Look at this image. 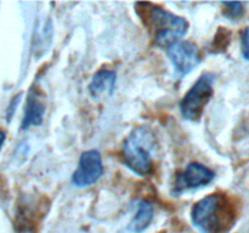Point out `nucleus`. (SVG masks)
I'll return each mask as SVG.
<instances>
[{
	"label": "nucleus",
	"instance_id": "0eeeda50",
	"mask_svg": "<svg viewBox=\"0 0 249 233\" xmlns=\"http://www.w3.org/2000/svg\"><path fill=\"white\" fill-rule=\"evenodd\" d=\"M215 177V172L201 163H190L184 171L177 175L173 193L180 194L189 189L208 186Z\"/></svg>",
	"mask_w": 249,
	"mask_h": 233
},
{
	"label": "nucleus",
	"instance_id": "39448f33",
	"mask_svg": "<svg viewBox=\"0 0 249 233\" xmlns=\"http://www.w3.org/2000/svg\"><path fill=\"white\" fill-rule=\"evenodd\" d=\"M168 58L179 75L191 73L201 63L202 55L198 46L192 41L180 40L167 49Z\"/></svg>",
	"mask_w": 249,
	"mask_h": 233
},
{
	"label": "nucleus",
	"instance_id": "f257e3e1",
	"mask_svg": "<svg viewBox=\"0 0 249 233\" xmlns=\"http://www.w3.org/2000/svg\"><path fill=\"white\" fill-rule=\"evenodd\" d=\"M191 220L202 233H226L235 223V205L228 194L215 192L195 204Z\"/></svg>",
	"mask_w": 249,
	"mask_h": 233
},
{
	"label": "nucleus",
	"instance_id": "2eb2a0df",
	"mask_svg": "<svg viewBox=\"0 0 249 233\" xmlns=\"http://www.w3.org/2000/svg\"><path fill=\"white\" fill-rule=\"evenodd\" d=\"M5 140H6V135H5L4 131L0 130V150H1L2 146H4V142Z\"/></svg>",
	"mask_w": 249,
	"mask_h": 233
},
{
	"label": "nucleus",
	"instance_id": "f8f14e48",
	"mask_svg": "<svg viewBox=\"0 0 249 233\" xmlns=\"http://www.w3.org/2000/svg\"><path fill=\"white\" fill-rule=\"evenodd\" d=\"M231 39V33L229 31H226L225 28H219L218 33H216L215 38H214L213 44H212V51L214 53L223 52L226 50V48L229 46Z\"/></svg>",
	"mask_w": 249,
	"mask_h": 233
},
{
	"label": "nucleus",
	"instance_id": "6e6552de",
	"mask_svg": "<svg viewBox=\"0 0 249 233\" xmlns=\"http://www.w3.org/2000/svg\"><path fill=\"white\" fill-rule=\"evenodd\" d=\"M45 109V104L41 101L39 92L34 89L29 90L28 96H27L23 118H22L21 121L22 130H27L31 126L40 125L43 123Z\"/></svg>",
	"mask_w": 249,
	"mask_h": 233
},
{
	"label": "nucleus",
	"instance_id": "9d476101",
	"mask_svg": "<svg viewBox=\"0 0 249 233\" xmlns=\"http://www.w3.org/2000/svg\"><path fill=\"white\" fill-rule=\"evenodd\" d=\"M153 205L146 199H139L136 200V213L129 225V230L133 233H142L147 230L153 220Z\"/></svg>",
	"mask_w": 249,
	"mask_h": 233
},
{
	"label": "nucleus",
	"instance_id": "4468645a",
	"mask_svg": "<svg viewBox=\"0 0 249 233\" xmlns=\"http://www.w3.org/2000/svg\"><path fill=\"white\" fill-rule=\"evenodd\" d=\"M21 97H22V94L19 92L18 95H16V96L12 97V100L10 101L9 103V107H7V111H6V120L10 121L12 119V116H15V112H16L17 109V106L19 104V101H21Z\"/></svg>",
	"mask_w": 249,
	"mask_h": 233
},
{
	"label": "nucleus",
	"instance_id": "20e7f679",
	"mask_svg": "<svg viewBox=\"0 0 249 233\" xmlns=\"http://www.w3.org/2000/svg\"><path fill=\"white\" fill-rule=\"evenodd\" d=\"M215 75L203 73L180 101V113L185 120L198 121L214 92Z\"/></svg>",
	"mask_w": 249,
	"mask_h": 233
},
{
	"label": "nucleus",
	"instance_id": "f03ea898",
	"mask_svg": "<svg viewBox=\"0 0 249 233\" xmlns=\"http://www.w3.org/2000/svg\"><path fill=\"white\" fill-rule=\"evenodd\" d=\"M136 10L142 22L152 34L153 43L167 50L187 33L189 23L184 17L150 2H138Z\"/></svg>",
	"mask_w": 249,
	"mask_h": 233
},
{
	"label": "nucleus",
	"instance_id": "1a4fd4ad",
	"mask_svg": "<svg viewBox=\"0 0 249 233\" xmlns=\"http://www.w3.org/2000/svg\"><path fill=\"white\" fill-rule=\"evenodd\" d=\"M117 74L111 69H100L92 77L88 90L91 97L94 99H102V97L111 96L116 86Z\"/></svg>",
	"mask_w": 249,
	"mask_h": 233
},
{
	"label": "nucleus",
	"instance_id": "7ed1b4c3",
	"mask_svg": "<svg viewBox=\"0 0 249 233\" xmlns=\"http://www.w3.org/2000/svg\"><path fill=\"white\" fill-rule=\"evenodd\" d=\"M156 136L148 125L136 126L125 138L122 147L123 162L129 169L140 176H147L153 170L152 150Z\"/></svg>",
	"mask_w": 249,
	"mask_h": 233
},
{
	"label": "nucleus",
	"instance_id": "423d86ee",
	"mask_svg": "<svg viewBox=\"0 0 249 233\" xmlns=\"http://www.w3.org/2000/svg\"><path fill=\"white\" fill-rule=\"evenodd\" d=\"M102 174L104 165L99 150H85L80 155L77 169L72 175V183L79 188L89 187L99 181Z\"/></svg>",
	"mask_w": 249,
	"mask_h": 233
},
{
	"label": "nucleus",
	"instance_id": "ddd939ff",
	"mask_svg": "<svg viewBox=\"0 0 249 233\" xmlns=\"http://www.w3.org/2000/svg\"><path fill=\"white\" fill-rule=\"evenodd\" d=\"M241 53L246 61H249V27H246L241 33Z\"/></svg>",
	"mask_w": 249,
	"mask_h": 233
},
{
	"label": "nucleus",
	"instance_id": "9b49d317",
	"mask_svg": "<svg viewBox=\"0 0 249 233\" xmlns=\"http://www.w3.org/2000/svg\"><path fill=\"white\" fill-rule=\"evenodd\" d=\"M221 5L224 6L223 15L229 19L237 21V19L241 18V17L243 16V14H245V6H243V2L224 1L221 2Z\"/></svg>",
	"mask_w": 249,
	"mask_h": 233
}]
</instances>
